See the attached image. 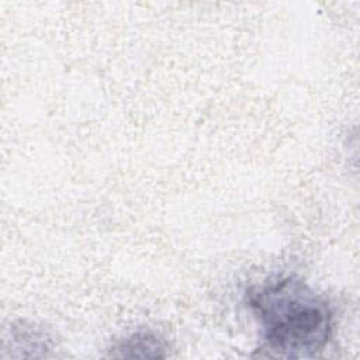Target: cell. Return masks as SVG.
I'll use <instances>...</instances> for the list:
<instances>
[{"mask_svg":"<svg viewBox=\"0 0 360 360\" xmlns=\"http://www.w3.org/2000/svg\"><path fill=\"white\" fill-rule=\"evenodd\" d=\"M246 302L262 326L259 356L315 357L332 338L329 302L295 276L271 277L252 285Z\"/></svg>","mask_w":360,"mask_h":360,"instance_id":"obj_1","label":"cell"},{"mask_svg":"<svg viewBox=\"0 0 360 360\" xmlns=\"http://www.w3.org/2000/svg\"><path fill=\"white\" fill-rule=\"evenodd\" d=\"M52 347L53 340L49 332L25 319L13 322L4 339V350L11 349V357H45Z\"/></svg>","mask_w":360,"mask_h":360,"instance_id":"obj_2","label":"cell"},{"mask_svg":"<svg viewBox=\"0 0 360 360\" xmlns=\"http://www.w3.org/2000/svg\"><path fill=\"white\" fill-rule=\"evenodd\" d=\"M166 356V340L149 329L131 332L115 340L108 349V357L118 359H159Z\"/></svg>","mask_w":360,"mask_h":360,"instance_id":"obj_3","label":"cell"}]
</instances>
